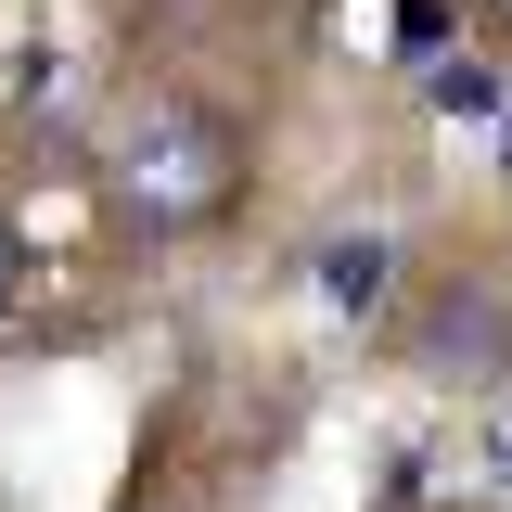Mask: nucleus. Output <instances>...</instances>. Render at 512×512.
<instances>
[{
	"label": "nucleus",
	"instance_id": "f03ea898",
	"mask_svg": "<svg viewBox=\"0 0 512 512\" xmlns=\"http://www.w3.org/2000/svg\"><path fill=\"white\" fill-rule=\"evenodd\" d=\"M384 269H397V256H384V231H346V244L320 256V295H333V308H372Z\"/></svg>",
	"mask_w": 512,
	"mask_h": 512
},
{
	"label": "nucleus",
	"instance_id": "0eeeda50",
	"mask_svg": "<svg viewBox=\"0 0 512 512\" xmlns=\"http://www.w3.org/2000/svg\"><path fill=\"white\" fill-rule=\"evenodd\" d=\"M500 13H512V0H500Z\"/></svg>",
	"mask_w": 512,
	"mask_h": 512
},
{
	"label": "nucleus",
	"instance_id": "7ed1b4c3",
	"mask_svg": "<svg viewBox=\"0 0 512 512\" xmlns=\"http://www.w3.org/2000/svg\"><path fill=\"white\" fill-rule=\"evenodd\" d=\"M423 77H436V103H448V116H500V77H487L474 52H461V64H423Z\"/></svg>",
	"mask_w": 512,
	"mask_h": 512
},
{
	"label": "nucleus",
	"instance_id": "20e7f679",
	"mask_svg": "<svg viewBox=\"0 0 512 512\" xmlns=\"http://www.w3.org/2000/svg\"><path fill=\"white\" fill-rule=\"evenodd\" d=\"M397 52H410V64H448V0H397Z\"/></svg>",
	"mask_w": 512,
	"mask_h": 512
},
{
	"label": "nucleus",
	"instance_id": "39448f33",
	"mask_svg": "<svg viewBox=\"0 0 512 512\" xmlns=\"http://www.w3.org/2000/svg\"><path fill=\"white\" fill-rule=\"evenodd\" d=\"M0 308H13V218H0Z\"/></svg>",
	"mask_w": 512,
	"mask_h": 512
},
{
	"label": "nucleus",
	"instance_id": "f257e3e1",
	"mask_svg": "<svg viewBox=\"0 0 512 512\" xmlns=\"http://www.w3.org/2000/svg\"><path fill=\"white\" fill-rule=\"evenodd\" d=\"M103 192L128 231H205L231 205V128L205 103H141L103 128Z\"/></svg>",
	"mask_w": 512,
	"mask_h": 512
},
{
	"label": "nucleus",
	"instance_id": "423d86ee",
	"mask_svg": "<svg viewBox=\"0 0 512 512\" xmlns=\"http://www.w3.org/2000/svg\"><path fill=\"white\" fill-rule=\"evenodd\" d=\"M500 154H512V141H500Z\"/></svg>",
	"mask_w": 512,
	"mask_h": 512
}]
</instances>
